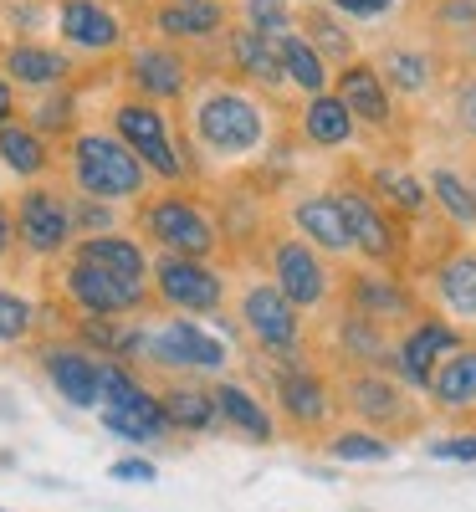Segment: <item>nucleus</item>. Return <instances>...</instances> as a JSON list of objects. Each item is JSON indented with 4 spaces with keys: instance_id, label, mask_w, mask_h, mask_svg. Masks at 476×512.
Instances as JSON below:
<instances>
[{
    "instance_id": "39",
    "label": "nucleus",
    "mask_w": 476,
    "mask_h": 512,
    "mask_svg": "<svg viewBox=\"0 0 476 512\" xmlns=\"http://www.w3.org/2000/svg\"><path fill=\"white\" fill-rule=\"evenodd\" d=\"M31 328H36V308H31V297H26V292H11V287H0V349L26 344Z\"/></svg>"
},
{
    "instance_id": "6",
    "label": "nucleus",
    "mask_w": 476,
    "mask_h": 512,
    "mask_svg": "<svg viewBox=\"0 0 476 512\" xmlns=\"http://www.w3.org/2000/svg\"><path fill=\"white\" fill-rule=\"evenodd\" d=\"M98 420L108 425L113 436L134 441V446H154L169 431L164 420V405H159V390H149V384L128 369L123 359H103V400H98Z\"/></svg>"
},
{
    "instance_id": "4",
    "label": "nucleus",
    "mask_w": 476,
    "mask_h": 512,
    "mask_svg": "<svg viewBox=\"0 0 476 512\" xmlns=\"http://www.w3.org/2000/svg\"><path fill=\"white\" fill-rule=\"evenodd\" d=\"M134 359L164 369V374H175V379H221L226 374V344L215 333H205L200 323L180 318V313H169L164 323L154 328H139V349Z\"/></svg>"
},
{
    "instance_id": "22",
    "label": "nucleus",
    "mask_w": 476,
    "mask_h": 512,
    "mask_svg": "<svg viewBox=\"0 0 476 512\" xmlns=\"http://www.w3.org/2000/svg\"><path fill=\"white\" fill-rule=\"evenodd\" d=\"M221 41H226L231 72L246 77L251 88H262V93H282L287 88V67H282V52H277V36H262V31L231 21V31Z\"/></svg>"
},
{
    "instance_id": "44",
    "label": "nucleus",
    "mask_w": 476,
    "mask_h": 512,
    "mask_svg": "<svg viewBox=\"0 0 476 512\" xmlns=\"http://www.w3.org/2000/svg\"><path fill=\"white\" fill-rule=\"evenodd\" d=\"M72 221H77V236H103V231H113V205L72 200Z\"/></svg>"
},
{
    "instance_id": "40",
    "label": "nucleus",
    "mask_w": 476,
    "mask_h": 512,
    "mask_svg": "<svg viewBox=\"0 0 476 512\" xmlns=\"http://www.w3.org/2000/svg\"><path fill=\"white\" fill-rule=\"evenodd\" d=\"M241 26L262 31V36L297 31V6L292 0H241Z\"/></svg>"
},
{
    "instance_id": "14",
    "label": "nucleus",
    "mask_w": 476,
    "mask_h": 512,
    "mask_svg": "<svg viewBox=\"0 0 476 512\" xmlns=\"http://www.w3.org/2000/svg\"><path fill=\"white\" fill-rule=\"evenodd\" d=\"M149 292L180 318H215L226 308V277L190 256H159L149 272Z\"/></svg>"
},
{
    "instance_id": "45",
    "label": "nucleus",
    "mask_w": 476,
    "mask_h": 512,
    "mask_svg": "<svg viewBox=\"0 0 476 512\" xmlns=\"http://www.w3.org/2000/svg\"><path fill=\"white\" fill-rule=\"evenodd\" d=\"M430 456H436V461H476V431L446 436V441H430Z\"/></svg>"
},
{
    "instance_id": "41",
    "label": "nucleus",
    "mask_w": 476,
    "mask_h": 512,
    "mask_svg": "<svg viewBox=\"0 0 476 512\" xmlns=\"http://www.w3.org/2000/svg\"><path fill=\"white\" fill-rule=\"evenodd\" d=\"M446 108H451V123L461 128L466 139H476V67H461L446 88Z\"/></svg>"
},
{
    "instance_id": "23",
    "label": "nucleus",
    "mask_w": 476,
    "mask_h": 512,
    "mask_svg": "<svg viewBox=\"0 0 476 512\" xmlns=\"http://www.w3.org/2000/svg\"><path fill=\"white\" fill-rule=\"evenodd\" d=\"M57 36L72 52H118L123 47V21L113 16V6L103 0H62L57 6Z\"/></svg>"
},
{
    "instance_id": "19",
    "label": "nucleus",
    "mask_w": 476,
    "mask_h": 512,
    "mask_svg": "<svg viewBox=\"0 0 476 512\" xmlns=\"http://www.w3.org/2000/svg\"><path fill=\"white\" fill-rule=\"evenodd\" d=\"M369 62L395 98H425V93H436V82H441L436 41H384Z\"/></svg>"
},
{
    "instance_id": "21",
    "label": "nucleus",
    "mask_w": 476,
    "mask_h": 512,
    "mask_svg": "<svg viewBox=\"0 0 476 512\" xmlns=\"http://www.w3.org/2000/svg\"><path fill=\"white\" fill-rule=\"evenodd\" d=\"M333 93L343 98V108L354 113L359 128H374V134H389L395 128V93L384 88V77L374 72V62H349L343 72H333Z\"/></svg>"
},
{
    "instance_id": "13",
    "label": "nucleus",
    "mask_w": 476,
    "mask_h": 512,
    "mask_svg": "<svg viewBox=\"0 0 476 512\" xmlns=\"http://www.w3.org/2000/svg\"><path fill=\"white\" fill-rule=\"evenodd\" d=\"M11 221H16V246L41 256V262H52V256H62L67 246H77L72 200L57 185H26L16 210H11Z\"/></svg>"
},
{
    "instance_id": "17",
    "label": "nucleus",
    "mask_w": 476,
    "mask_h": 512,
    "mask_svg": "<svg viewBox=\"0 0 476 512\" xmlns=\"http://www.w3.org/2000/svg\"><path fill=\"white\" fill-rule=\"evenodd\" d=\"M349 313H359V318H369V323H379L389 333H400L405 323L420 318V297L395 272L369 267V272H354L349 277Z\"/></svg>"
},
{
    "instance_id": "29",
    "label": "nucleus",
    "mask_w": 476,
    "mask_h": 512,
    "mask_svg": "<svg viewBox=\"0 0 476 512\" xmlns=\"http://www.w3.org/2000/svg\"><path fill=\"white\" fill-rule=\"evenodd\" d=\"M425 400H430V410H441V415H476V344L471 338L436 369Z\"/></svg>"
},
{
    "instance_id": "1",
    "label": "nucleus",
    "mask_w": 476,
    "mask_h": 512,
    "mask_svg": "<svg viewBox=\"0 0 476 512\" xmlns=\"http://www.w3.org/2000/svg\"><path fill=\"white\" fill-rule=\"evenodd\" d=\"M272 139V113L241 82L205 77L190 88V123H185V149L195 144L205 159H246Z\"/></svg>"
},
{
    "instance_id": "5",
    "label": "nucleus",
    "mask_w": 476,
    "mask_h": 512,
    "mask_svg": "<svg viewBox=\"0 0 476 512\" xmlns=\"http://www.w3.org/2000/svg\"><path fill=\"white\" fill-rule=\"evenodd\" d=\"M139 231L159 256H190V262H210L221 251V231L205 216V205L185 190H164L149 205H139Z\"/></svg>"
},
{
    "instance_id": "18",
    "label": "nucleus",
    "mask_w": 476,
    "mask_h": 512,
    "mask_svg": "<svg viewBox=\"0 0 476 512\" xmlns=\"http://www.w3.org/2000/svg\"><path fill=\"white\" fill-rule=\"evenodd\" d=\"M41 374L72 405V410H98L103 400V354L82 344H47L41 349Z\"/></svg>"
},
{
    "instance_id": "26",
    "label": "nucleus",
    "mask_w": 476,
    "mask_h": 512,
    "mask_svg": "<svg viewBox=\"0 0 476 512\" xmlns=\"http://www.w3.org/2000/svg\"><path fill=\"white\" fill-rule=\"evenodd\" d=\"M215 410H221V425H231L236 436L256 441V446H272L277 441V415L272 405H262V395H251L246 384L236 379H215Z\"/></svg>"
},
{
    "instance_id": "3",
    "label": "nucleus",
    "mask_w": 476,
    "mask_h": 512,
    "mask_svg": "<svg viewBox=\"0 0 476 512\" xmlns=\"http://www.w3.org/2000/svg\"><path fill=\"white\" fill-rule=\"evenodd\" d=\"M338 405L349 410L364 431H379L389 441L400 436H415L420 420H425V405H415V390L389 374V369H343L338 374Z\"/></svg>"
},
{
    "instance_id": "24",
    "label": "nucleus",
    "mask_w": 476,
    "mask_h": 512,
    "mask_svg": "<svg viewBox=\"0 0 476 512\" xmlns=\"http://www.w3.org/2000/svg\"><path fill=\"white\" fill-rule=\"evenodd\" d=\"M0 77L11 88H36V93H57L72 77V57L57 47H41V41H11L6 57H0Z\"/></svg>"
},
{
    "instance_id": "31",
    "label": "nucleus",
    "mask_w": 476,
    "mask_h": 512,
    "mask_svg": "<svg viewBox=\"0 0 476 512\" xmlns=\"http://www.w3.org/2000/svg\"><path fill=\"white\" fill-rule=\"evenodd\" d=\"M159 405H164V420L169 431H190V436H205L221 425V410H215V390H205L200 379H169L159 390Z\"/></svg>"
},
{
    "instance_id": "33",
    "label": "nucleus",
    "mask_w": 476,
    "mask_h": 512,
    "mask_svg": "<svg viewBox=\"0 0 476 512\" xmlns=\"http://www.w3.org/2000/svg\"><path fill=\"white\" fill-rule=\"evenodd\" d=\"M277 52H282V67H287V88H297L302 98L333 93V67L318 57V47L302 31H282L277 36Z\"/></svg>"
},
{
    "instance_id": "49",
    "label": "nucleus",
    "mask_w": 476,
    "mask_h": 512,
    "mask_svg": "<svg viewBox=\"0 0 476 512\" xmlns=\"http://www.w3.org/2000/svg\"><path fill=\"white\" fill-rule=\"evenodd\" d=\"M159 6H185V0H159Z\"/></svg>"
},
{
    "instance_id": "36",
    "label": "nucleus",
    "mask_w": 476,
    "mask_h": 512,
    "mask_svg": "<svg viewBox=\"0 0 476 512\" xmlns=\"http://www.w3.org/2000/svg\"><path fill=\"white\" fill-rule=\"evenodd\" d=\"M0 164L11 169L16 180H41L52 169V144L36 134L31 123H11V128H0Z\"/></svg>"
},
{
    "instance_id": "28",
    "label": "nucleus",
    "mask_w": 476,
    "mask_h": 512,
    "mask_svg": "<svg viewBox=\"0 0 476 512\" xmlns=\"http://www.w3.org/2000/svg\"><path fill=\"white\" fill-rule=\"evenodd\" d=\"M72 256L77 262H93V267H103V272H118V277H128V282H149V251H144V241L139 236H123V231H103V236H77V246H72Z\"/></svg>"
},
{
    "instance_id": "11",
    "label": "nucleus",
    "mask_w": 476,
    "mask_h": 512,
    "mask_svg": "<svg viewBox=\"0 0 476 512\" xmlns=\"http://www.w3.org/2000/svg\"><path fill=\"white\" fill-rule=\"evenodd\" d=\"M267 277L282 287V297L297 308V313H318V308H328L333 303V262L318 251V246H308L297 231H287V236H272V246H267Z\"/></svg>"
},
{
    "instance_id": "47",
    "label": "nucleus",
    "mask_w": 476,
    "mask_h": 512,
    "mask_svg": "<svg viewBox=\"0 0 476 512\" xmlns=\"http://www.w3.org/2000/svg\"><path fill=\"white\" fill-rule=\"evenodd\" d=\"M11 123H16V88L0 77V128H11Z\"/></svg>"
},
{
    "instance_id": "12",
    "label": "nucleus",
    "mask_w": 476,
    "mask_h": 512,
    "mask_svg": "<svg viewBox=\"0 0 476 512\" xmlns=\"http://www.w3.org/2000/svg\"><path fill=\"white\" fill-rule=\"evenodd\" d=\"M466 344V333L436 313H420L415 323H405L395 333V344H389V374H395L405 390L425 395L430 379H436V369Z\"/></svg>"
},
{
    "instance_id": "9",
    "label": "nucleus",
    "mask_w": 476,
    "mask_h": 512,
    "mask_svg": "<svg viewBox=\"0 0 476 512\" xmlns=\"http://www.w3.org/2000/svg\"><path fill=\"white\" fill-rule=\"evenodd\" d=\"M113 134L144 159V169H149L154 180L180 185V180L190 175V159L180 154L175 134H169V113H164L159 103H149V98H123V103L113 108Z\"/></svg>"
},
{
    "instance_id": "48",
    "label": "nucleus",
    "mask_w": 476,
    "mask_h": 512,
    "mask_svg": "<svg viewBox=\"0 0 476 512\" xmlns=\"http://www.w3.org/2000/svg\"><path fill=\"white\" fill-rule=\"evenodd\" d=\"M11 246H16V221H11V210L0 205V262L11 256Z\"/></svg>"
},
{
    "instance_id": "35",
    "label": "nucleus",
    "mask_w": 476,
    "mask_h": 512,
    "mask_svg": "<svg viewBox=\"0 0 476 512\" xmlns=\"http://www.w3.org/2000/svg\"><path fill=\"white\" fill-rule=\"evenodd\" d=\"M425 190H430V205H436L456 231H476V190L456 164H430Z\"/></svg>"
},
{
    "instance_id": "8",
    "label": "nucleus",
    "mask_w": 476,
    "mask_h": 512,
    "mask_svg": "<svg viewBox=\"0 0 476 512\" xmlns=\"http://www.w3.org/2000/svg\"><path fill=\"white\" fill-rule=\"evenodd\" d=\"M333 200L349 221V236H354V256H364L369 267L379 272H395L400 256H405V231H400V216L389 210L364 180H343L333 185Z\"/></svg>"
},
{
    "instance_id": "42",
    "label": "nucleus",
    "mask_w": 476,
    "mask_h": 512,
    "mask_svg": "<svg viewBox=\"0 0 476 512\" xmlns=\"http://www.w3.org/2000/svg\"><path fill=\"white\" fill-rule=\"evenodd\" d=\"M328 11H338L349 26H374V21H389L405 0H323Z\"/></svg>"
},
{
    "instance_id": "38",
    "label": "nucleus",
    "mask_w": 476,
    "mask_h": 512,
    "mask_svg": "<svg viewBox=\"0 0 476 512\" xmlns=\"http://www.w3.org/2000/svg\"><path fill=\"white\" fill-rule=\"evenodd\" d=\"M328 456L333 461H389V456H395V441L379 436V431H364V425H354V431L328 436Z\"/></svg>"
},
{
    "instance_id": "37",
    "label": "nucleus",
    "mask_w": 476,
    "mask_h": 512,
    "mask_svg": "<svg viewBox=\"0 0 476 512\" xmlns=\"http://www.w3.org/2000/svg\"><path fill=\"white\" fill-rule=\"evenodd\" d=\"M369 190L395 210V216H410V221H420L425 210H430V190H425V180H415L410 169H400V164H379L374 175H369Z\"/></svg>"
},
{
    "instance_id": "7",
    "label": "nucleus",
    "mask_w": 476,
    "mask_h": 512,
    "mask_svg": "<svg viewBox=\"0 0 476 512\" xmlns=\"http://www.w3.org/2000/svg\"><path fill=\"white\" fill-rule=\"evenodd\" d=\"M236 323H241V333L251 338V344L262 354H272V359H292L302 349V338H308L302 313L287 303L282 287L267 272L241 277V287H236Z\"/></svg>"
},
{
    "instance_id": "30",
    "label": "nucleus",
    "mask_w": 476,
    "mask_h": 512,
    "mask_svg": "<svg viewBox=\"0 0 476 512\" xmlns=\"http://www.w3.org/2000/svg\"><path fill=\"white\" fill-rule=\"evenodd\" d=\"M430 282H436V303L456 323H476V246H456L451 256H441Z\"/></svg>"
},
{
    "instance_id": "43",
    "label": "nucleus",
    "mask_w": 476,
    "mask_h": 512,
    "mask_svg": "<svg viewBox=\"0 0 476 512\" xmlns=\"http://www.w3.org/2000/svg\"><path fill=\"white\" fill-rule=\"evenodd\" d=\"M31 128H36L41 139H47V134H72V98L57 88L47 103H41V108L31 113Z\"/></svg>"
},
{
    "instance_id": "34",
    "label": "nucleus",
    "mask_w": 476,
    "mask_h": 512,
    "mask_svg": "<svg viewBox=\"0 0 476 512\" xmlns=\"http://www.w3.org/2000/svg\"><path fill=\"white\" fill-rule=\"evenodd\" d=\"M302 139L313 149H343L359 139V123L354 113L343 108L338 93H323V98H302Z\"/></svg>"
},
{
    "instance_id": "50",
    "label": "nucleus",
    "mask_w": 476,
    "mask_h": 512,
    "mask_svg": "<svg viewBox=\"0 0 476 512\" xmlns=\"http://www.w3.org/2000/svg\"><path fill=\"white\" fill-rule=\"evenodd\" d=\"M292 6H297V0H292ZM302 6H308V0H302Z\"/></svg>"
},
{
    "instance_id": "15",
    "label": "nucleus",
    "mask_w": 476,
    "mask_h": 512,
    "mask_svg": "<svg viewBox=\"0 0 476 512\" xmlns=\"http://www.w3.org/2000/svg\"><path fill=\"white\" fill-rule=\"evenodd\" d=\"M62 297L82 313V318H128L149 308V282H128L118 272H103L93 262H77V256H67L62 267Z\"/></svg>"
},
{
    "instance_id": "10",
    "label": "nucleus",
    "mask_w": 476,
    "mask_h": 512,
    "mask_svg": "<svg viewBox=\"0 0 476 512\" xmlns=\"http://www.w3.org/2000/svg\"><path fill=\"white\" fill-rule=\"evenodd\" d=\"M272 400H277V415L292 436H323L328 431V420L338 410V384L313 369V364H302L297 354L277 364V379H272Z\"/></svg>"
},
{
    "instance_id": "16",
    "label": "nucleus",
    "mask_w": 476,
    "mask_h": 512,
    "mask_svg": "<svg viewBox=\"0 0 476 512\" xmlns=\"http://www.w3.org/2000/svg\"><path fill=\"white\" fill-rule=\"evenodd\" d=\"M128 82H134V98H149V103H185L190 88H195V67L180 47H169V41H144V47L128 52L123 62Z\"/></svg>"
},
{
    "instance_id": "25",
    "label": "nucleus",
    "mask_w": 476,
    "mask_h": 512,
    "mask_svg": "<svg viewBox=\"0 0 476 512\" xmlns=\"http://www.w3.org/2000/svg\"><path fill=\"white\" fill-rule=\"evenodd\" d=\"M149 26L169 41V47H185V41H215L231 31V6L226 0H185V6H154Z\"/></svg>"
},
{
    "instance_id": "46",
    "label": "nucleus",
    "mask_w": 476,
    "mask_h": 512,
    "mask_svg": "<svg viewBox=\"0 0 476 512\" xmlns=\"http://www.w3.org/2000/svg\"><path fill=\"white\" fill-rule=\"evenodd\" d=\"M113 477H118V482H154L159 466L144 461V456H123V461H113Z\"/></svg>"
},
{
    "instance_id": "32",
    "label": "nucleus",
    "mask_w": 476,
    "mask_h": 512,
    "mask_svg": "<svg viewBox=\"0 0 476 512\" xmlns=\"http://www.w3.org/2000/svg\"><path fill=\"white\" fill-rule=\"evenodd\" d=\"M333 344H338L343 364H354V369H389V344H395V333L343 308V318L333 323Z\"/></svg>"
},
{
    "instance_id": "2",
    "label": "nucleus",
    "mask_w": 476,
    "mask_h": 512,
    "mask_svg": "<svg viewBox=\"0 0 476 512\" xmlns=\"http://www.w3.org/2000/svg\"><path fill=\"white\" fill-rule=\"evenodd\" d=\"M67 175H72L82 200H103V205L139 200L154 180L144 169V159L113 128H77L67 139Z\"/></svg>"
},
{
    "instance_id": "20",
    "label": "nucleus",
    "mask_w": 476,
    "mask_h": 512,
    "mask_svg": "<svg viewBox=\"0 0 476 512\" xmlns=\"http://www.w3.org/2000/svg\"><path fill=\"white\" fill-rule=\"evenodd\" d=\"M287 221H292V231L308 241V246H318L328 262H349V256H354V236H349V221H343L333 190L297 195V200L287 205Z\"/></svg>"
},
{
    "instance_id": "27",
    "label": "nucleus",
    "mask_w": 476,
    "mask_h": 512,
    "mask_svg": "<svg viewBox=\"0 0 476 512\" xmlns=\"http://www.w3.org/2000/svg\"><path fill=\"white\" fill-rule=\"evenodd\" d=\"M297 31L318 47V57L343 72L349 62H359V41H354V26L343 21L338 11H328L323 0H308V6H297Z\"/></svg>"
}]
</instances>
